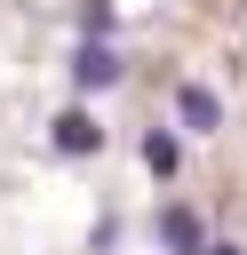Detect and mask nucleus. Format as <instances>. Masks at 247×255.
<instances>
[{
  "label": "nucleus",
  "instance_id": "obj_1",
  "mask_svg": "<svg viewBox=\"0 0 247 255\" xmlns=\"http://www.w3.org/2000/svg\"><path fill=\"white\" fill-rule=\"evenodd\" d=\"M120 72H127V64H120V48H112L104 32H88V40L72 48V88L96 96V88H120Z\"/></svg>",
  "mask_w": 247,
  "mask_h": 255
},
{
  "label": "nucleus",
  "instance_id": "obj_2",
  "mask_svg": "<svg viewBox=\"0 0 247 255\" xmlns=\"http://www.w3.org/2000/svg\"><path fill=\"white\" fill-rule=\"evenodd\" d=\"M159 247H167V255H207L215 239H207V223L175 199V207H159Z\"/></svg>",
  "mask_w": 247,
  "mask_h": 255
},
{
  "label": "nucleus",
  "instance_id": "obj_3",
  "mask_svg": "<svg viewBox=\"0 0 247 255\" xmlns=\"http://www.w3.org/2000/svg\"><path fill=\"white\" fill-rule=\"evenodd\" d=\"M175 120H183L191 135H215V128H223V96L199 88V80H183V88H175Z\"/></svg>",
  "mask_w": 247,
  "mask_h": 255
},
{
  "label": "nucleus",
  "instance_id": "obj_4",
  "mask_svg": "<svg viewBox=\"0 0 247 255\" xmlns=\"http://www.w3.org/2000/svg\"><path fill=\"white\" fill-rule=\"evenodd\" d=\"M48 143H56L64 159H88V151H104V128H96V112H56Z\"/></svg>",
  "mask_w": 247,
  "mask_h": 255
},
{
  "label": "nucleus",
  "instance_id": "obj_5",
  "mask_svg": "<svg viewBox=\"0 0 247 255\" xmlns=\"http://www.w3.org/2000/svg\"><path fill=\"white\" fill-rule=\"evenodd\" d=\"M143 167H151V175H175V167H183V143H175L167 128H151V135H143Z\"/></svg>",
  "mask_w": 247,
  "mask_h": 255
},
{
  "label": "nucleus",
  "instance_id": "obj_6",
  "mask_svg": "<svg viewBox=\"0 0 247 255\" xmlns=\"http://www.w3.org/2000/svg\"><path fill=\"white\" fill-rule=\"evenodd\" d=\"M80 32H104V40H112V0H88V8H80Z\"/></svg>",
  "mask_w": 247,
  "mask_h": 255
},
{
  "label": "nucleus",
  "instance_id": "obj_7",
  "mask_svg": "<svg viewBox=\"0 0 247 255\" xmlns=\"http://www.w3.org/2000/svg\"><path fill=\"white\" fill-rule=\"evenodd\" d=\"M207 255H247V247H231V239H223V247H207Z\"/></svg>",
  "mask_w": 247,
  "mask_h": 255
}]
</instances>
